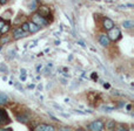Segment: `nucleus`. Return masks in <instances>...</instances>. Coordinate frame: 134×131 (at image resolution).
<instances>
[{
  "instance_id": "obj_1",
  "label": "nucleus",
  "mask_w": 134,
  "mask_h": 131,
  "mask_svg": "<svg viewBox=\"0 0 134 131\" xmlns=\"http://www.w3.org/2000/svg\"><path fill=\"white\" fill-rule=\"evenodd\" d=\"M32 21L34 23H37L38 26H40V27H44V26H47L48 25V21L46 20V18L42 15H40L39 13H34L32 16Z\"/></svg>"
},
{
  "instance_id": "obj_2",
  "label": "nucleus",
  "mask_w": 134,
  "mask_h": 131,
  "mask_svg": "<svg viewBox=\"0 0 134 131\" xmlns=\"http://www.w3.org/2000/svg\"><path fill=\"white\" fill-rule=\"evenodd\" d=\"M107 32H108L107 36L109 38V40H111V41H118V40L121 38V32H120V29H119V28L113 27V28H111L109 30H107Z\"/></svg>"
},
{
  "instance_id": "obj_3",
  "label": "nucleus",
  "mask_w": 134,
  "mask_h": 131,
  "mask_svg": "<svg viewBox=\"0 0 134 131\" xmlns=\"http://www.w3.org/2000/svg\"><path fill=\"white\" fill-rule=\"evenodd\" d=\"M105 128V124L101 120H97V121H93L90 125H88V129L93 130V131H102Z\"/></svg>"
},
{
  "instance_id": "obj_4",
  "label": "nucleus",
  "mask_w": 134,
  "mask_h": 131,
  "mask_svg": "<svg viewBox=\"0 0 134 131\" xmlns=\"http://www.w3.org/2000/svg\"><path fill=\"white\" fill-rule=\"evenodd\" d=\"M9 123V117L8 115H7L6 110H4V109L0 108V127H4L5 124H8Z\"/></svg>"
},
{
  "instance_id": "obj_5",
  "label": "nucleus",
  "mask_w": 134,
  "mask_h": 131,
  "mask_svg": "<svg viewBox=\"0 0 134 131\" xmlns=\"http://www.w3.org/2000/svg\"><path fill=\"white\" fill-rule=\"evenodd\" d=\"M27 33L28 32H24L21 29V27H16L13 29V38H14V40H19L21 38H25L27 35Z\"/></svg>"
},
{
  "instance_id": "obj_6",
  "label": "nucleus",
  "mask_w": 134,
  "mask_h": 131,
  "mask_svg": "<svg viewBox=\"0 0 134 131\" xmlns=\"http://www.w3.org/2000/svg\"><path fill=\"white\" fill-rule=\"evenodd\" d=\"M102 27H104L105 30H109L111 28L114 27V21L109 18H105L102 20Z\"/></svg>"
},
{
  "instance_id": "obj_7",
  "label": "nucleus",
  "mask_w": 134,
  "mask_h": 131,
  "mask_svg": "<svg viewBox=\"0 0 134 131\" xmlns=\"http://www.w3.org/2000/svg\"><path fill=\"white\" fill-rule=\"evenodd\" d=\"M99 42L102 47H108L111 43V40L107 36V34H100L99 35Z\"/></svg>"
},
{
  "instance_id": "obj_8",
  "label": "nucleus",
  "mask_w": 134,
  "mask_h": 131,
  "mask_svg": "<svg viewBox=\"0 0 134 131\" xmlns=\"http://www.w3.org/2000/svg\"><path fill=\"white\" fill-rule=\"evenodd\" d=\"M53 125H49V124H39L35 127V131H54Z\"/></svg>"
},
{
  "instance_id": "obj_9",
  "label": "nucleus",
  "mask_w": 134,
  "mask_h": 131,
  "mask_svg": "<svg viewBox=\"0 0 134 131\" xmlns=\"http://www.w3.org/2000/svg\"><path fill=\"white\" fill-rule=\"evenodd\" d=\"M40 26H38L37 23H34L33 21H31V22H28V32L30 33H37L40 30Z\"/></svg>"
},
{
  "instance_id": "obj_10",
  "label": "nucleus",
  "mask_w": 134,
  "mask_h": 131,
  "mask_svg": "<svg viewBox=\"0 0 134 131\" xmlns=\"http://www.w3.org/2000/svg\"><path fill=\"white\" fill-rule=\"evenodd\" d=\"M38 13L40 14V15H42V16H47L49 14V8L48 7H46V6H41V7H38Z\"/></svg>"
},
{
  "instance_id": "obj_11",
  "label": "nucleus",
  "mask_w": 134,
  "mask_h": 131,
  "mask_svg": "<svg viewBox=\"0 0 134 131\" xmlns=\"http://www.w3.org/2000/svg\"><path fill=\"white\" fill-rule=\"evenodd\" d=\"M11 29V23H9V21H7V22L4 23V26L1 27V30H0V34H6L8 30Z\"/></svg>"
},
{
  "instance_id": "obj_12",
  "label": "nucleus",
  "mask_w": 134,
  "mask_h": 131,
  "mask_svg": "<svg viewBox=\"0 0 134 131\" xmlns=\"http://www.w3.org/2000/svg\"><path fill=\"white\" fill-rule=\"evenodd\" d=\"M122 27L126 28V29H131V28L134 27V22L133 20H125L122 22Z\"/></svg>"
},
{
  "instance_id": "obj_13",
  "label": "nucleus",
  "mask_w": 134,
  "mask_h": 131,
  "mask_svg": "<svg viewBox=\"0 0 134 131\" xmlns=\"http://www.w3.org/2000/svg\"><path fill=\"white\" fill-rule=\"evenodd\" d=\"M16 120H18L20 123H24V124H25V123H27L28 121H30V117H28L27 115H18L16 116Z\"/></svg>"
},
{
  "instance_id": "obj_14",
  "label": "nucleus",
  "mask_w": 134,
  "mask_h": 131,
  "mask_svg": "<svg viewBox=\"0 0 134 131\" xmlns=\"http://www.w3.org/2000/svg\"><path fill=\"white\" fill-rule=\"evenodd\" d=\"M8 103V96L5 92H0V104Z\"/></svg>"
},
{
  "instance_id": "obj_15",
  "label": "nucleus",
  "mask_w": 134,
  "mask_h": 131,
  "mask_svg": "<svg viewBox=\"0 0 134 131\" xmlns=\"http://www.w3.org/2000/svg\"><path fill=\"white\" fill-rule=\"evenodd\" d=\"M115 127H116L115 121H108V122L106 123V129H108V130L115 129Z\"/></svg>"
},
{
  "instance_id": "obj_16",
  "label": "nucleus",
  "mask_w": 134,
  "mask_h": 131,
  "mask_svg": "<svg viewBox=\"0 0 134 131\" xmlns=\"http://www.w3.org/2000/svg\"><path fill=\"white\" fill-rule=\"evenodd\" d=\"M38 8V5H37V0H32L30 4V9L31 11H35Z\"/></svg>"
},
{
  "instance_id": "obj_17",
  "label": "nucleus",
  "mask_w": 134,
  "mask_h": 131,
  "mask_svg": "<svg viewBox=\"0 0 134 131\" xmlns=\"http://www.w3.org/2000/svg\"><path fill=\"white\" fill-rule=\"evenodd\" d=\"M20 27H21V29H23L24 32H28V22H24Z\"/></svg>"
},
{
  "instance_id": "obj_18",
  "label": "nucleus",
  "mask_w": 134,
  "mask_h": 131,
  "mask_svg": "<svg viewBox=\"0 0 134 131\" xmlns=\"http://www.w3.org/2000/svg\"><path fill=\"white\" fill-rule=\"evenodd\" d=\"M8 41H9L8 38H1V39H0V45H5L6 42H8Z\"/></svg>"
},
{
  "instance_id": "obj_19",
  "label": "nucleus",
  "mask_w": 134,
  "mask_h": 131,
  "mask_svg": "<svg viewBox=\"0 0 134 131\" xmlns=\"http://www.w3.org/2000/svg\"><path fill=\"white\" fill-rule=\"evenodd\" d=\"M104 110H106V111H113L114 110V108H109V107H104Z\"/></svg>"
},
{
  "instance_id": "obj_20",
  "label": "nucleus",
  "mask_w": 134,
  "mask_h": 131,
  "mask_svg": "<svg viewBox=\"0 0 134 131\" xmlns=\"http://www.w3.org/2000/svg\"><path fill=\"white\" fill-rule=\"evenodd\" d=\"M92 78H93V80H98V75H97V74H95V73H93L92 74Z\"/></svg>"
},
{
  "instance_id": "obj_21",
  "label": "nucleus",
  "mask_w": 134,
  "mask_h": 131,
  "mask_svg": "<svg viewBox=\"0 0 134 131\" xmlns=\"http://www.w3.org/2000/svg\"><path fill=\"white\" fill-rule=\"evenodd\" d=\"M4 23H5V20H2V19H0V30H1V27L4 26Z\"/></svg>"
},
{
  "instance_id": "obj_22",
  "label": "nucleus",
  "mask_w": 134,
  "mask_h": 131,
  "mask_svg": "<svg viewBox=\"0 0 134 131\" xmlns=\"http://www.w3.org/2000/svg\"><path fill=\"white\" fill-rule=\"evenodd\" d=\"M7 1H8V0H0V5H5Z\"/></svg>"
},
{
  "instance_id": "obj_23",
  "label": "nucleus",
  "mask_w": 134,
  "mask_h": 131,
  "mask_svg": "<svg viewBox=\"0 0 134 131\" xmlns=\"http://www.w3.org/2000/svg\"><path fill=\"white\" fill-rule=\"evenodd\" d=\"M35 43H37V41H32V42L30 43V47H34V45H35Z\"/></svg>"
},
{
  "instance_id": "obj_24",
  "label": "nucleus",
  "mask_w": 134,
  "mask_h": 131,
  "mask_svg": "<svg viewBox=\"0 0 134 131\" xmlns=\"http://www.w3.org/2000/svg\"><path fill=\"white\" fill-rule=\"evenodd\" d=\"M9 130H12L11 128H5V129H1V131H9Z\"/></svg>"
},
{
  "instance_id": "obj_25",
  "label": "nucleus",
  "mask_w": 134,
  "mask_h": 131,
  "mask_svg": "<svg viewBox=\"0 0 134 131\" xmlns=\"http://www.w3.org/2000/svg\"><path fill=\"white\" fill-rule=\"evenodd\" d=\"M104 87H105V88H107V89H108V88H109V84H106V83H105V84H104Z\"/></svg>"
},
{
  "instance_id": "obj_26",
  "label": "nucleus",
  "mask_w": 134,
  "mask_h": 131,
  "mask_svg": "<svg viewBox=\"0 0 134 131\" xmlns=\"http://www.w3.org/2000/svg\"><path fill=\"white\" fill-rule=\"evenodd\" d=\"M40 69H41V66H38V67H37V70H38V71H39V70H40Z\"/></svg>"
}]
</instances>
